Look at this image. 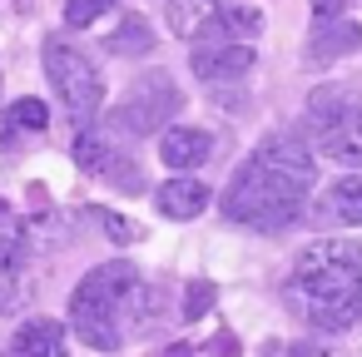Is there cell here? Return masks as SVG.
<instances>
[{
	"mask_svg": "<svg viewBox=\"0 0 362 357\" xmlns=\"http://www.w3.org/2000/svg\"><path fill=\"white\" fill-rule=\"evenodd\" d=\"M303 134L337 164H362V100L347 85H317L303 110Z\"/></svg>",
	"mask_w": 362,
	"mask_h": 357,
	"instance_id": "cell-5",
	"label": "cell"
},
{
	"mask_svg": "<svg viewBox=\"0 0 362 357\" xmlns=\"http://www.w3.org/2000/svg\"><path fill=\"white\" fill-rule=\"evenodd\" d=\"M352 50H362V30H357L347 16H322V21H313V30H308V60H313V65L342 60V55H352Z\"/></svg>",
	"mask_w": 362,
	"mask_h": 357,
	"instance_id": "cell-9",
	"label": "cell"
},
{
	"mask_svg": "<svg viewBox=\"0 0 362 357\" xmlns=\"http://www.w3.org/2000/svg\"><path fill=\"white\" fill-rule=\"evenodd\" d=\"M134 288H139V273L129 258H115V263H100L90 268L75 293H70V327L100 347V352H115L129 332V303H134Z\"/></svg>",
	"mask_w": 362,
	"mask_h": 357,
	"instance_id": "cell-3",
	"label": "cell"
},
{
	"mask_svg": "<svg viewBox=\"0 0 362 357\" xmlns=\"http://www.w3.org/2000/svg\"><path fill=\"white\" fill-rule=\"evenodd\" d=\"M75 164H80L90 179L119 189V194H144V169L134 164V154H124V144H119L115 134L80 129V134H75Z\"/></svg>",
	"mask_w": 362,
	"mask_h": 357,
	"instance_id": "cell-7",
	"label": "cell"
},
{
	"mask_svg": "<svg viewBox=\"0 0 362 357\" xmlns=\"http://www.w3.org/2000/svg\"><path fill=\"white\" fill-rule=\"evenodd\" d=\"M209 184L204 179H164V189L154 194V209L164 213V218H174V223H189V218H199L204 209H209Z\"/></svg>",
	"mask_w": 362,
	"mask_h": 357,
	"instance_id": "cell-11",
	"label": "cell"
},
{
	"mask_svg": "<svg viewBox=\"0 0 362 357\" xmlns=\"http://www.w3.org/2000/svg\"><path fill=\"white\" fill-rule=\"evenodd\" d=\"M6 357H70V347H65V327H60L55 317H30V322L16 327Z\"/></svg>",
	"mask_w": 362,
	"mask_h": 357,
	"instance_id": "cell-12",
	"label": "cell"
},
{
	"mask_svg": "<svg viewBox=\"0 0 362 357\" xmlns=\"http://www.w3.org/2000/svg\"><path fill=\"white\" fill-rule=\"evenodd\" d=\"M288 303L308 327L342 332L362 322V238H322L293 258Z\"/></svg>",
	"mask_w": 362,
	"mask_h": 357,
	"instance_id": "cell-2",
	"label": "cell"
},
{
	"mask_svg": "<svg viewBox=\"0 0 362 357\" xmlns=\"http://www.w3.org/2000/svg\"><path fill=\"white\" fill-rule=\"evenodd\" d=\"M164 357H194V352H189V347H184V342H179V347H169V352H164Z\"/></svg>",
	"mask_w": 362,
	"mask_h": 357,
	"instance_id": "cell-22",
	"label": "cell"
},
{
	"mask_svg": "<svg viewBox=\"0 0 362 357\" xmlns=\"http://www.w3.org/2000/svg\"><path fill=\"white\" fill-rule=\"evenodd\" d=\"M209 154H214V139H209L204 129H189V124H174V129H164V139H159V159H164L174 174L199 169Z\"/></svg>",
	"mask_w": 362,
	"mask_h": 357,
	"instance_id": "cell-13",
	"label": "cell"
},
{
	"mask_svg": "<svg viewBox=\"0 0 362 357\" xmlns=\"http://www.w3.org/2000/svg\"><path fill=\"white\" fill-rule=\"evenodd\" d=\"M194 75L204 80V85H233V80H243L248 70H253V45H194Z\"/></svg>",
	"mask_w": 362,
	"mask_h": 357,
	"instance_id": "cell-8",
	"label": "cell"
},
{
	"mask_svg": "<svg viewBox=\"0 0 362 357\" xmlns=\"http://www.w3.org/2000/svg\"><path fill=\"white\" fill-rule=\"evenodd\" d=\"M40 65H45V80H50V90H55V100L65 105V115H70L75 124L100 119V110H105V70H100L70 35H45Z\"/></svg>",
	"mask_w": 362,
	"mask_h": 357,
	"instance_id": "cell-4",
	"label": "cell"
},
{
	"mask_svg": "<svg viewBox=\"0 0 362 357\" xmlns=\"http://www.w3.org/2000/svg\"><path fill=\"white\" fill-rule=\"evenodd\" d=\"M6 124L11 129H45L50 124V110H45V100H16L11 115H6Z\"/></svg>",
	"mask_w": 362,
	"mask_h": 357,
	"instance_id": "cell-19",
	"label": "cell"
},
{
	"mask_svg": "<svg viewBox=\"0 0 362 357\" xmlns=\"http://www.w3.org/2000/svg\"><path fill=\"white\" fill-rule=\"evenodd\" d=\"M258 30H263V16H258L253 6H228V11L218 16V25H214L209 45H253Z\"/></svg>",
	"mask_w": 362,
	"mask_h": 357,
	"instance_id": "cell-16",
	"label": "cell"
},
{
	"mask_svg": "<svg viewBox=\"0 0 362 357\" xmlns=\"http://www.w3.org/2000/svg\"><path fill=\"white\" fill-rule=\"evenodd\" d=\"M313 11H317V21H322V16H342L347 0H313Z\"/></svg>",
	"mask_w": 362,
	"mask_h": 357,
	"instance_id": "cell-21",
	"label": "cell"
},
{
	"mask_svg": "<svg viewBox=\"0 0 362 357\" xmlns=\"http://www.w3.org/2000/svg\"><path fill=\"white\" fill-rule=\"evenodd\" d=\"M313 149L293 134H268L228 179L223 189V213L243 228L278 233L298 223L308 194H313Z\"/></svg>",
	"mask_w": 362,
	"mask_h": 357,
	"instance_id": "cell-1",
	"label": "cell"
},
{
	"mask_svg": "<svg viewBox=\"0 0 362 357\" xmlns=\"http://www.w3.org/2000/svg\"><path fill=\"white\" fill-rule=\"evenodd\" d=\"M105 50L110 55H149L154 50V25L144 21V16H119V25L105 35Z\"/></svg>",
	"mask_w": 362,
	"mask_h": 357,
	"instance_id": "cell-17",
	"label": "cell"
},
{
	"mask_svg": "<svg viewBox=\"0 0 362 357\" xmlns=\"http://www.w3.org/2000/svg\"><path fill=\"white\" fill-rule=\"evenodd\" d=\"M184 110V95L179 85L164 75V70H149L129 85V95L110 110V129L124 134V139H154L169 129V119Z\"/></svg>",
	"mask_w": 362,
	"mask_h": 357,
	"instance_id": "cell-6",
	"label": "cell"
},
{
	"mask_svg": "<svg viewBox=\"0 0 362 357\" xmlns=\"http://www.w3.org/2000/svg\"><path fill=\"white\" fill-rule=\"evenodd\" d=\"M313 218H317V223H362V174L332 179V184L313 199Z\"/></svg>",
	"mask_w": 362,
	"mask_h": 357,
	"instance_id": "cell-10",
	"label": "cell"
},
{
	"mask_svg": "<svg viewBox=\"0 0 362 357\" xmlns=\"http://www.w3.org/2000/svg\"><path fill=\"white\" fill-rule=\"evenodd\" d=\"M21 273H25V243L0 228V312L25 298V278Z\"/></svg>",
	"mask_w": 362,
	"mask_h": 357,
	"instance_id": "cell-15",
	"label": "cell"
},
{
	"mask_svg": "<svg viewBox=\"0 0 362 357\" xmlns=\"http://www.w3.org/2000/svg\"><path fill=\"white\" fill-rule=\"evenodd\" d=\"M223 11H228V0H169V30L179 40H199V35L209 40Z\"/></svg>",
	"mask_w": 362,
	"mask_h": 357,
	"instance_id": "cell-14",
	"label": "cell"
},
{
	"mask_svg": "<svg viewBox=\"0 0 362 357\" xmlns=\"http://www.w3.org/2000/svg\"><path fill=\"white\" fill-rule=\"evenodd\" d=\"M119 6V0H65V25L70 30H85V25H95L100 16H110Z\"/></svg>",
	"mask_w": 362,
	"mask_h": 357,
	"instance_id": "cell-18",
	"label": "cell"
},
{
	"mask_svg": "<svg viewBox=\"0 0 362 357\" xmlns=\"http://www.w3.org/2000/svg\"><path fill=\"white\" fill-rule=\"evenodd\" d=\"M214 308V283H189V298H184V317H204Z\"/></svg>",
	"mask_w": 362,
	"mask_h": 357,
	"instance_id": "cell-20",
	"label": "cell"
}]
</instances>
